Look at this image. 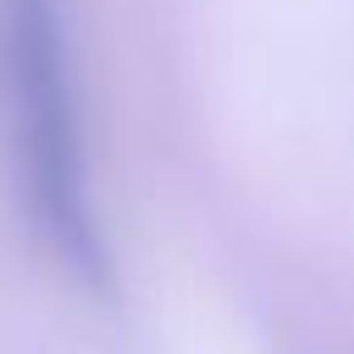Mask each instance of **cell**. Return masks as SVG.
I'll use <instances>...</instances> for the list:
<instances>
[{
	"label": "cell",
	"instance_id": "obj_1",
	"mask_svg": "<svg viewBox=\"0 0 354 354\" xmlns=\"http://www.w3.org/2000/svg\"><path fill=\"white\" fill-rule=\"evenodd\" d=\"M0 122L35 228L78 277L102 281L107 252L88 199V156L59 0H0Z\"/></svg>",
	"mask_w": 354,
	"mask_h": 354
}]
</instances>
